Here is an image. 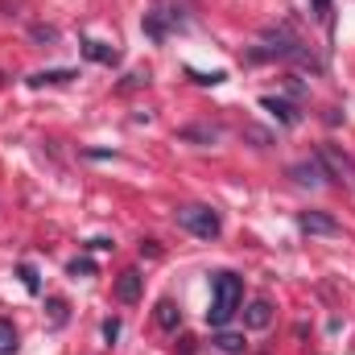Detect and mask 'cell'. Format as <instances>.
<instances>
[{
  "label": "cell",
  "instance_id": "5b68a950",
  "mask_svg": "<svg viewBox=\"0 0 355 355\" xmlns=\"http://www.w3.org/2000/svg\"><path fill=\"white\" fill-rule=\"evenodd\" d=\"M289 178H293L297 186H327V182H331V174H327V166H322V157L297 162V166L289 170Z\"/></svg>",
  "mask_w": 355,
  "mask_h": 355
},
{
  "label": "cell",
  "instance_id": "8992f818",
  "mask_svg": "<svg viewBox=\"0 0 355 355\" xmlns=\"http://www.w3.org/2000/svg\"><path fill=\"white\" fill-rule=\"evenodd\" d=\"M268 322H272V306H268L265 297H252L248 310H244V327L248 331H265Z\"/></svg>",
  "mask_w": 355,
  "mask_h": 355
},
{
  "label": "cell",
  "instance_id": "52a82bcc",
  "mask_svg": "<svg viewBox=\"0 0 355 355\" xmlns=\"http://www.w3.org/2000/svg\"><path fill=\"white\" fill-rule=\"evenodd\" d=\"M261 107H265V112H272V116H277L281 124H289V128L302 120V116H297V107H293L289 99H277V95H261Z\"/></svg>",
  "mask_w": 355,
  "mask_h": 355
},
{
  "label": "cell",
  "instance_id": "44dd1931",
  "mask_svg": "<svg viewBox=\"0 0 355 355\" xmlns=\"http://www.w3.org/2000/svg\"><path fill=\"white\" fill-rule=\"evenodd\" d=\"M314 12H318V17L327 21V12H331V0H314Z\"/></svg>",
  "mask_w": 355,
  "mask_h": 355
},
{
  "label": "cell",
  "instance_id": "9a60e30c",
  "mask_svg": "<svg viewBox=\"0 0 355 355\" xmlns=\"http://www.w3.org/2000/svg\"><path fill=\"white\" fill-rule=\"evenodd\" d=\"M190 79H194V83H202V87H215V83H223L227 75H223V71H211V75H202V71H190Z\"/></svg>",
  "mask_w": 355,
  "mask_h": 355
},
{
  "label": "cell",
  "instance_id": "2e32d148",
  "mask_svg": "<svg viewBox=\"0 0 355 355\" xmlns=\"http://www.w3.org/2000/svg\"><path fill=\"white\" fill-rule=\"evenodd\" d=\"M29 33H33V42H58V29H50V25H33Z\"/></svg>",
  "mask_w": 355,
  "mask_h": 355
},
{
  "label": "cell",
  "instance_id": "7a4b0ae2",
  "mask_svg": "<svg viewBox=\"0 0 355 355\" xmlns=\"http://www.w3.org/2000/svg\"><path fill=\"white\" fill-rule=\"evenodd\" d=\"M174 219H178V227H186V232L198 236V240H215V236L223 232V219H219L211 207H178Z\"/></svg>",
  "mask_w": 355,
  "mask_h": 355
},
{
  "label": "cell",
  "instance_id": "4fadbf2b",
  "mask_svg": "<svg viewBox=\"0 0 355 355\" xmlns=\"http://www.w3.org/2000/svg\"><path fill=\"white\" fill-rule=\"evenodd\" d=\"M75 79V71H37V75H29V87H46V83H71Z\"/></svg>",
  "mask_w": 355,
  "mask_h": 355
},
{
  "label": "cell",
  "instance_id": "5bb4252c",
  "mask_svg": "<svg viewBox=\"0 0 355 355\" xmlns=\"http://www.w3.org/2000/svg\"><path fill=\"white\" fill-rule=\"evenodd\" d=\"M17 352V327L8 318H0V355H12Z\"/></svg>",
  "mask_w": 355,
  "mask_h": 355
},
{
  "label": "cell",
  "instance_id": "3957f363",
  "mask_svg": "<svg viewBox=\"0 0 355 355\" xmlns=\"http://www.w3.org/2000/svg\"><path fill=\"white\" fill-rule=\"evenodd\" d=\"M318 157H322V166H327V174L331 178H339L343 186H355V162L347 157V153H339L335 145H322Z\"/></svg>",
  "mask_w": 355,
  "mask_h": 355
},
{
  "label": "cell",
  "instance_id": "7c38bea8",
  "mask_svg": "<svg viewBox=\"0 0 355 355\" xmlns=\"http://www.w3.org/2000/svg\"><path fill=\"white\" fill-rule=\"evenodd\" d=\"M83 54H87L91 62H107V67L120 58V54H116L112 46H103V42H83Z\"/></svg>",
  "mask_w": 355,
  "mask_h": 355
},
{
  "label": "cell",
  "instance_id": "e0dca14e",
  "mask_svg": "<svg viewBox=\"0 0 355 355\" xmlns=\"http://www.w3.org/2000/svg\"><path fill=\"white\" fill-rule=\"evenodd\" d=\"M50 310H54V327H62V322H67V302H62V297H54V302H50Z\"/></svg>",
  "mask_w": 355,
  "mask_h": 355
},
{
  "label": "cell",
  "instance_id": "ac0fdd59",
  "mask_svg": "<svg viewBox=\"0 0 355 355\" xmlns=\"http://www.w3.org/2000/svg\"><path fill=\"white\" fill-rule=\"evenodd\" d=\"M103 339H107V347L120 339V322H116V318H107V322H103Z\"/></svg>",
  "mask_w": 355,
  "mask_h": 355
},
{
  "label": "cell",
  "instance_id": "30bf717a",
  "mask_svg": "<svg viewBox=\"0 0 355 355\" xmlns=\"http://www.w3.org/2000/svg\"><path fill=\"white\" fill-rule=\"evenodd\" d=\"M215 347H219L223 355H244L248 352L244 335H236V331H219V335H215Z\"/></svg>",
  "mask_w": 355,
  "mask_h": 355
},
{
  "label": "cell",
  "instance_id": "9c48e42d",
  "mask_svg": "<svg viewBox=\"0 0 355 355\" xmlns=\"http://www.w3.org/2000/svg\"><path fill=\"white\" fill-rule=\"evenodd\" d=\"M153 318H157V327H166V331H174L178 322H182V310H178L170 297H162L157 302V310H153Z\"/></svg>",
  "mask_w": 355,
  "mask_h": 355
},
{
  "label": "cell",
  "instance_id": "8fae6325",
  "mask_svg": "<svg viewBox=\"0 0 355 355\" xmlns=\"http://www.w3.org/2000/svg\"><path fill=\"white\" fill-rule=\"evenodd\" d=\"M178 137H182V141H202V145H211V141H219V128L190 124V128H178Z\"/></svg>",
  "mask_w": 355,
  "mask_h": 355
},
{
  "label": "cell",
  "instance_id": "277c9868",
  "mask_svg": "<svg viewBox=\"0 0 355 355\" xmlns=\"http://www.w3.org/2000/svg\"><path fill=\"white\" fill-rule=\"evenodd\" d=\"M297 227H302L306 236H339V232H343V223H339L335 215H327V211H302V215H297Z\"/></svg>",
  "mask_w": 355,
  "mask_h": 355
},
{
  "label": "cell",
  "instance_id": "6da1fadb",
  "mask_svg": "<svg viewBox=\"0 0 355 355\" xmlns=\"http://www.w3.org/2000/svg\"><path fill=\"white\" fill-rule=\"evenodd\" d=\"M211 310H207V322L215 327V331H223L232 318H236V310H240V302H244V281L236 277V272H215L211 277Z\"/></svg>",
  "mask_w": 355,
  "mask_h": 355
},
{
  "label": "cell",
  "instance_id": "d6986e66",
  "mask_svg": "<svg viewBox=\"0 0 355 355\" xmlns=\"http://www.w3.org/2000/svg\"><path fill=\"white\" fill-rule=\"evenodd\" d=\"M21 281H25V289H29V293H37V289H42V285H37V272H33L29 265L21 268Z\"/></svg>",
  "mask_w": 355,
  "mask_h": 355
},
{
  "label": "cell",
  "instance_id": "ffe728a7",
  "mask_svg": "<svg viewBox=\"0 0 355 355\" xmlns=\"http://www.w3.org/2000/svg\"><path fill=\"white\" fill-rule=\"evenodd\" d=\"M67 272H71V277H79V272H95V265L83 257V261H71V265H67Z\"/></svg>",
  "mask_w": 355,
  "mask_h": 355
},
{
  "label": "cell",
  "instance_id": "ba28073f",
  "mask_svg": "<svg viewBox=\"0 0 355 355\" xmlns=\"http://www.w3.org/2000/svg\"><path fill=\"white\" fill-rule=\"evenodd\" d=\"M116 297H120L124 306H132V302L141 297V272H137V268H128V272L116 277Z\"/></svg>",
  "mask_w": 355,
  "mask_h": 355
}]
</instances>
